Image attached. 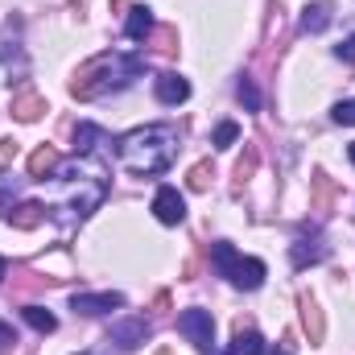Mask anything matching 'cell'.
Instances as JSON below:
<instances>
[{"label": "cell", "mask_w": 355, "mask_h": 355, "mask_svg": "<svg viewBox=\"0 0 355 355\" xmlns=\"http://www.w3.org/2000/svg\"><path fill=\"white\" fill-rule=\"evenodd\" d=\"M153 215H157L166 227H178V223L186 219V198L178 194L174 186H162V190L153 194Z\"/></svg>", "instance_id": "obj_6"}, {"label": "cell", "mask_w": 355, "mask_h": 355, "mask_svg": "<svg viewBox=\"0 0 355 355\" xmlns=\"http://www.w3.org/2000/svg\"><path fill=\"white\" fill-rule=\"evenodd\" d=\"M302 327H306L310 343H322L327 322H322V310H318V302H314V297H302Z\"/></svg>", "instance_id": "obj_16"}, {"label": "cell", "mask_w": 355, "mask_h": 355, "mask_svg": "<svg viewBox=\"0 0 355 355\" xmlns=\"http://www.w3.org/2000/svg\"><path fill=\"white\" fill-rule=\"evenodd\" d=\"M42 112H46V99L29 87V83H21L17 95H12V116H17V120H25V124H33Z\"/></svg>", "instance_id": "obj_11"}, {"label": "cell", "mask_w": 355, "mask_h": 355, "mask_svg": "<svg viewBox=\"0 0 355 355\" xmlns=\"http://www.w3.org/2000/svg\"><path fill=\"white\" fill-rule=\"evenodd\" d=\"M145 339H149V322L145 318H120V322H112V343L120 352H137Z\"/></svg>", "instance_id": "obj_8"}, {"label": "cell", "mask_w": 355, "mask_h": 355, "mask_svg": "<svg viewBox=\"0 0 355 355\" xmlns=\"http://www.w3.org/2000/svg\"><path fill=\"white\" fill-rule=\"evenodd\" d=\"M42 219H46V207H42V202H17V207L8 211V223H12L17 232H33Z\"/></svg>", "instance_id": "obj_14"}, {"label": "cell", "mask_w": 355, "mask_h": 355, "mask_svg": "<svg viewBox=\"0 0 355 355\" xmlns=\"http://www.w3.org/2000/svg\"><path fill=\"white\" fill-rule=\"evenodd\" d=\"M4 277H8V265H4V261H0V281H4Z\"/></svg>", "instance_id": "obj_28"}, {"label": "cell", "mask_w": 355, "mask_h": 355, "mask_svg": "<svg viewBox=\"0 0 355 355\" xmlns=\"http://www.w3.org/2000/svg\"><path fill=\"white\" fill-rule=\"evenodd\" d=\"M12 343H17V335H12V327H8V322L0 318V352H8Z\"/></svg>", "instance_id": "obj_26"}, {"label": "cell", "mask_w": 355, "mask_h": 355, "mask_svg": "<svg viewBox=\"0 0 355 355\" xmlns=\"http://www.w3.org/2000/svg\"><path fill=\"white\" fill-rule=\"evenodd\" d=\"M227 355H265V339L257 335V331H244V322L236 327V339H232V347Z\"/></svg>", "instance_id": "obj_17"}, {"label": "cell", "mask_w": 355, "mask_h": 355, "mask_svg": "<svg viewBox=\"0 0 355 355\" xmlns=\"http://www.w3.org/2000/svg\"><path fill=\"white\" fill-rule=\"evenodd\" d=\"M112 137L99 128V124H79L75 128V153L79 157H112Z\"/></svg>", "instance_id": "obj_5"}, {"label": "cell", "mask_w": 355, "mask_h": 355, "mask_svg": "<svg viewBox=\"0 0 355 355\" xmlns=\"http://www.w3.org/2000/svg\"><path fill=\"white\" fill-rule=\"evenodd\" d=\"M272 355H293V352H289V347H277V352H272Z\"/></svg>", "instance_id": "obj_29"}, {"label": "cell", "mask_w": 355, "mask_h": 355, "mask_svg": "<svg viewBox=\"0 0 355 355\" xmlns=\"http://www.w3.org/2000/svg\"><path fill=\"white\" fill-rule=\"evenodd\" d=\"M327 257V244H322V236L314 232V236H297V244L289 248V261H293V268H306V265H318Z\"/></svg>", "instance_id": "obj_10"}, {"label": "cell", "mask_w": 355, "mask_h": 355, "mask_svg": "<svg viewBox=\"0 0 355 355\" xmlns=\"http://www.w3.org/2000/svg\"><path fill=\"white\" fill-rule=\"evenodd\" d=\"M58 149L54 145H42V149H33V157H29V178H37V182H46V178L58 174Z\"/></svg>", "instance_id": "obj_13"}, {"label": "cell", "mask_w": 355, "mask_h": 355, "mask_svg": "<svg viewBox=\"0 0 355 355\" xmlns=\"http://www.w3.org/2000/svg\"><path fill=\"white\" fill-rule=\"evenodd\" d=\"M211 178H215V170H211L207 162H198V166L190 170V178H186V186H190V190H207V186H211Z\"/></svg>", "instance_id": "obj_22"}, {"label": "cell", "mask_w": 355, "mask_h": 355, "mask_svg": "<svg viewBox=\"0 0 355 355\" xmlns=\"http://www.w3.org/2000/svg\"><path fill=\"white\" fill-rule=\"evenodd\" d=\"M211 265L219 277H227L236 289H261L265 285V261H257V257H240L232 244H211Z\"/></svg>", "instance_id": "obj_3"}, {"label": "cell", "mask_w": 355, "mask_h": 355, "mask_svg": "<svg viewBox=\"0 0 355 355\" xmlns=\"http://www.w3.org/2000/svg\"><path fill=\"white\" fill-rule=\"evenodd\" d=\"M153 95H157V103H166V107H178V103H186V99H190V83H186L178 71H166V75H157V83H153Z\"/></svg>", "instance_id": "obj_9"}, {"label": "cell", "mask_w": 355, "mask_h": 355, "mask_svg": "<svg viewBox=\"0 0 355 355\" xmlns=\"http://www.w3.org/2000/svg\"><path fill=\"white\" fill-rule=\"evenodd\" d=\"M331 116H335V124H347V128H352V124H355V99L335 103V112H331Z\"/></svg>", "instance_id": "obj_23"}, {"label": "cell", "mask_w": 355, "mask_h": 355, "mask_svg": "<svg viewBox=\"0 0 355 355\" xmlns=\"http://www.w3.org/2000/svg\"><path fill=\"white\" fill-rule=\"evenodd\" d=\"M174 153H178V132L170 124H145V128H132L116 141V162L132 178L166 174Z\"/></svg>", "instance_id": "obj_1"}, {"label": "cell", "mask_w": 355, "mask_h": 355, "mask_svg": "<svg viewBox=\"0 0 355 355\" xmlns=\"http://www.w3.org/2000/svg\"><path fill=\"white\" fill-rule=\"evenodd\" d=\"M236 99H240L248 112H261V91H257L252 79H240V83H236Z\"/></svg>", "instance_id": "obj_19"}, {"label": "cell", "mask_w": 355, "mask_h": 355, "mask_svg": "<svg viewBox=\"0 0 355 355\" xmlns=\"http://www.w3.org/2000/svg\"><path fill=\"white\" fill-rule=\"evenodd\" d=\"M157 355H174V352H157Z\"/></svg>", "instance_id": "obj_31"}, {"label": "cell", "mask_w": 355, "mask_h": 355, "mask_svg": "<svg viewBox=\"0 0 355 355\" xmlns=\"http://www.w3.org/2000/svg\"><path fill=\"white\" fill-rule=\"evenodd\" d=\"M347 157H352V166H355V145H352V149H347Z\"/></svg>", "instance_id": "obj_30"}, {"label": "cell", "mask_w": 355, "mask_h": 355, "mask_svg": "<svg viewBox=\"0 0 355 355\" xmlns=\"http://www.w3.org/2000/svg\"><path fill=\"white\" fill-rule=\"evenodd\" d=\"M120 306H124V293H116V289H107V293H75L71 297L75 314H112Z\"/></svg>", "instance_id": "obj_7"}, {"label": "cell", "mask_w": 355, "mask_h": 355, "mask_svg": "<svg viewBox=\"0 0 355 355\" xmlns=\"http://www.w3.org/2000/svg\"><path fill=\"white\" fill-rule=\"evenodd\" d=\"M141 75H145V58L141 54H120V50L95 54L87 67L75 75L71 95L75 99H103L112 91H124L132 79H141Z\"/></svg>", "instance_id": "obj_2"}, {"label": "cell", "mask_w": 355, "mask_h": 355, "mask_svg": "<svg viewBox=\"0 0 355 355\" xmlns=\"http://www.w3.org/2000/svg\"><path fill=\"white\" fill-rule=\"evenodd\" d=\"M124 33H128L132 42H145V37L153 33V8H145V4H137V8L128 12V21H124Z\"/></svg>", "instance_id": "obj_15"}, {"label": "cell", "mask_w": 355, "mask_h": 355, "mask_svg": "<svg viewBox=\"0 0 355 355\" xmlns=\"http://www.w3.org/2000/svg\"><path fill=\"white\" fill-rule=\"evenodd\" d=\"M331 190H335V186H331V178H327V174H314V198H318V207L331 198Z\"/></svg>", "instance_id": "obj_24"}, {"label": "cell", "mask_w": 355, "mask_h": 355, "mask_svg": "<svg viewBox=\"0 0 355 355\" xmlns=\"http://www.w3.org/2000/svg\"><path fill=\"white\" fill-rule=\"evenodd\" d=\"M21 314H25V322H29V327H33L37 335H50V331L58 327V318H54V314H50L46 306H25Z\"/></svg>", "instance_id": "obj_18"}, {"label": "cell", "mask_w": 355, "mask_h": 355, "mask_svg": "<svg viewBox=\"0 0 355 355\" xmlns=\"http://www.w3.org/2000/svg\"><path fill=\"white\" fill-rule=\"evenodd\" d=\"M257 157H261V153H257V145H248V153H244V157H240V166H236V182H240V186L257 174Z\"/></svg>", "instance_id": "obj_21"}, {"label": "cell", "mask_w": 355, "mask_h": 355, "mask_svg": "<svg viewBox=\"0 0 355 355\" xmlns=\"http://www.w3.org/2000/svg\"><path fill=\"white\" fill-rule=\"evenodd\" d=\"M178 331H182L198 352H211V347H215V318H211V310H182V314H178Z\"/></svg>", "instance_id": "obj_4"}, {"label": "cell", "mask_w": 355, "mask_h": 355, "mask_svg": "<svg viewBox=\"0 0 355 355\" xmlns=\"http://www.w3.org/2000/svg\"><path fill=\"white\" fill-rule=\"evenodd\" d=\"M335 54H339L343 62H355V37H347V42H343V46H339Z\"/></svg>", "instance_id": "obj_27"}, {"label": "cell", "mask_w": 355, "mask_h": 355, "mask_svg": "<svg viewBox=\"0 0 355 355\" xmlns=\"http://www.w3.org/2000/svg\"><path fill=\"white\" fill-rule=\"evenodd\" d=\"M236 141H240V124H232V120H223V124L215 128V137H211L215 149H232Z\"/></svg>", "instance_id": "obj_20"}, {"label": "cell", "mask_w": 355, "mask_h": 355, "mask_svg": "<svg viewBox=\"0 0 355 355\" xmlns=\"http://www.w3.org/2000/svg\"><path fill=\"white\" fill-rule=\"evenodd\" d=\"M331 21H335V4L331 0H318V4H306L302 8V33H322V29H331Z\"/></svg>", "instance_id": "obj_12"}, {"label": "cell", "mask_w": 355, "mask_h": 355, "mask_svg": "<svg viewBox=\"0 0 355 355\" xmlns=\"http://www.w3.org/2000/svg\"><path fill=\"white\" fill-rule=\"evenodd\" d=\"M17 157V141H0V170Z\"/></svg>", "instance_id": "obj_25"}]
</instances>
